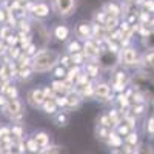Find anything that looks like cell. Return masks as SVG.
I'll use <instances>...</instances> for the list:
<instances>
[{
	"label": "cell",
	"instance_id": "obj_1",
	"mask_svg": "<svg viewBox=\"0 0 154 154\" xmlns=\"http://www.w3.org/2000/svg\"><path fill=\"white\" fill-rule=\"evenodd\" d=\"M59 60H60V53L59 51L45 48V49L37 51V54L32 57L31 68H32L34 72L45 74L48 71H53L59 65Z\"/></svg>",
	"mask_w": 154,
	"mask_h": 154
},
{
	"label": "cell",
	"instance_id": "obj_2",
	"mask_svg": "<svg viewBox=\"0 0 154 154\" xmlns=\"http://www.w3.org/2000/svg\"><path fill=\"white\" fill-rule=\"evenodd\" d=\"M34 37H32V43L38 48V51L40 49H45L46 46H48V43H49V35H51V32H49V29L45 26L43 23H35L34 25Z\"/></svg>",
	"mask_w": 154,
	"mask_h": 154
},
{
	"label": "cell",
	"instance_id": "obj_3",
	"mask_svg": "<svg viewBox=\"0 0 154 154\" xmlns=\"http://www.w3.org/2000/svg\"><path fill=\"white\" fill-rule=\"evenodd\" d=\"M2 112L9 117L11 120H22L23 117V105H22V100L17 99H8L6 105L2 108Z\"/></svg>",
	"mask_w": 154,
	"mask_h": 154
},
{
	"label": "cell",
	"instance_id": "obj_4",
	"mask_svg": "<svg viewBox=\"0 0 154 154\" xmlns=\"http://www.w3.org/2000/svg\"><path fill=\"white\" fill-rule=\"evenodd\" d=\"M53 11L60 17H69L77 8V0H51Z\"/></svg>",
	"mask_w": 154,
	"mask_h": 154
},
{
	"label": "cell",
	"instance_id": "obj_5",
	"mask_svg": "<svg viewBox=\"0 0 154 154\" xmlns=\"http://www.w3.org/2000/svg\"><path fill=\"white\" fill-rule=\"evenodd\" d=\"M96 60H97L99 68H103V69H112L119 63L117 54L111 53V51H108V49H102Z\"/></svg>",
	"mask_w": 154,
	"mask_h": 154
},
{
	"label": "cell",
	"instance_id": "obj_6",
	"mask_svg": "<svg viewBox=\"0 0 154 154\" xmlns=\"http://www.w3.org/2000/svg\"><path fill=\"white\" fill-rule=\"evenodd\" d=\"M119 62L125 66H137L142 60H139V54L133 46H126V48H122L120 51Z\"/></svg>",
	"mask_w": 154,
	"mask_h": 154
},
{
	"label": "cell",
	"instance_id": "obj_7",
	"mask_svg": "<svg viewBox=\"0 0 154 154\" xmlns=\"http://www.w3.org/2000/svg\"><path fill=\"white\" fill-rule=\"evenodd\" d=\"M74 32L77 35L79 40H88V38H93V22H79L74 28Z\"/></svg>",
	"mask_w": 154,
	"mask_h": 154
},
{
	"label": "cell",
	"instance_id": "obj_8",
	"mask_svg": "<svg viewBox=\"0 0 154 154\" xmlns=\"http://www.w3.org/2000/svg\"><path fill=\"white\" fill-rule=\"evenodd\" d=\"M26 102L32 108H42L45 96H43V88H32L26 94Z\"/></svg>",
	"mask_w": 154,
	"mask_h": 154
},
{
	"label": "cell",
	"instance_id": "obj_9",
	"mask_svg": "<svg viewBox=\"0 0 154 154\" xmlns=\"http://www.w3.org/2000/svg\"><path fill=\"white\" fill-rule=\"evenodd\" d=\"M111 93H112L111 91V85H108L105 82H100V83H96L94 85V97H97L102 102L111 100V97H112Z\"/></svg>",
	"mask_w": 154,
	"mask_h": 154
},
{
	"label": "cell",
	"instance_id": "obj_10",
	"mask_svg": "<svg viewBox=\"0 0 154 154\" xmlns=\"http://www.w3.org/2000/svg\"><path fill=\"white\" fill-rule=\"evenodd\" d=\"M31 11H32V14H34L35 19H46L49 16V6L45 2L34 3L32 8H31Z\"/></svg>",
	"mask_w": 154,
	"mask_h": 154
},
{
	"label": "cell",
	"instance_id": "obj_11",
	"mask_svg": "<svg viewBox=\"0 0 154 154\" xmlns=\"http://www.w3.org/2000/svg\"><path fill=\"white\" fill-rule=\"evenodd\" d=\"M53 35L57 38L59 42H65L68 40V37L71 35V29L69 26H66V25H56L54 29H53Z\"/></svg>",
	"mask_w": 154,
	"mask_h": 154
},
{
	"label": "cell",
	"instance_id": "obj_12",
	"mask_svg": "<svg viewBox=\"0 0 154 154\" xmlns=\"http://www.w3.org/2000/svg\"><path fill=\"white\" fill-rule=\"evenodd\" d=\"M32 139L35 140V143L38 145V148H40V149H42V148H46V146L49 145V142H51L49 134L45 133V131H38V133H35Z\"/></svg>",
	"mask_w": 154,
	"mask_h": 154
},
{
	"label": "cell",
	"instance_id": "obj_13",
	"mask_svg": "<svg viewBox=\"0 0 154 154\" xmlns=\"http://www.w3.org/2000/svg\"><path fill=\"white\" fill-rule=\"evenodd\" d=\"M102 11H105L106 14L111 16V17H119L122 14V6L117 5V3H114V2H108Z\"/></svg>",
	"mask_w": 154,
	"mask_h": 154
},
{
	"label": "cell",
	"instance_id": "obj_14",
	"mask_svg": "<svg viewBox=\"0 0 154 154\" xmlns=\"http://www.w3.org/2000/svg\"><path fill=\"white\" fill-rule=\"evenodd\" d=\"M38 154H66V148L60 145H48L38 151Z\"/></svg>",
	"mask_w": 154,
	"mask_h": 154
},
{
	"label": "cell",
	"instance_id": "obj_15",
	"mask_svg": "<svg viewBox=\"0 0 154 154\" xmlns=\"http://www.w3.org/2000/svg\"><path fill=\"white\" fill-rule=\"evenodd\" d=\"M54 123L57 126H66L69 123V114L66 111H60L54 116Z\"/></svg>",
	"mask_w": 154,
	"mask_h": 154
},
{
	"label": "cell",
	"instance_id": "obj_16",
	"mask_svg": "<svg viewBox=\"0 0 154 154\" xmlns=\"http://www.w3.org/2000/svg\"><path fill=\"white\" fill-rule=\"evenodd\" d=\"M128 80H130V77H128V74L125 71H117L112 74V80H111V85L112 83H122V85H126Z\"/></svg>",
	"mask_w": 154,
	"mask_h": 154
},
{
	"label": "cell",
	"instance_id": "obj_17",
	"mask_svg": "<svg viewBox=\"0 0 154 154\" xmlns=\"http://www.w3.org/2000/svg\"><path fill=\"white\" fill-rule=\"evenodd\" d=\"M83 71H85L89 77H97V75H99V65H97V62H89V63H85Z\"/></svg>",
	"mask_w": 154,
	"mask_h": 154
},
{
	"label": "cell",
	"instance_id": "obj_18",
	"mask_svg": "<svg viewBox=\"0 0 154 154\" xmlns=\"http://www.w3.org/2000/svg\"><path fill=\"white\" fill-rule=\"evenodd\" d=\"M57 108H59V106L56 105L54 99H46V100L43 102V105H42V109H43L46 114H56Z\"/></svg>",
	"mask_w": 154,
	"mask_h": 154
},
{
	"label": "cell",
	"instance_id": "obj_19",
	"mask_svg": "<svg viewBox=\"0 0 154 154\" xmlns=\"http://www.w3.org/2000/svg\"><path fill=\"white\" fill-rule=\"evenodd\" d=\"M106 142L109 143L111 148H120V146L123 145V140H122V137H120L117 133H111Z\"/></svg>",
	"mask_w": 154,
	"mask_h": 154
},
{
	"label": "cell",
	"instance_id": "obj_20",
	"mask_svg": "<svg viewBox=\"0 0 154 154\" xmlns=\"http://www.w3.org/2000/svg\"><path fill=\"white\" fill-rule=\"evenodd\" d=\"M142 63L145 68L154 69V51H146L142 57Z\"/></svg>",
	"mask_w": 154,
	"mask_h": 154
},
{
	"label": "cell",
	"instance_id": "obj_21",
	"mask_svg": "<svg viewBox=\"0 0 154 154\" xmlns=\"http://www.w3.org/2000/svg\"><path fill=\"white\" fill-rule=\"evenodd\" d=\"M66 49H68V54H75V53H80V51H83V46H82V43H80L79 38H75V40H71V42L68 43Z\"/></svg>",
	"mask_w": 154,
	"mask_h": 154
},
{
	"label": "cell",
	"instance_id": "obj_22",
	"mask_svg": "<svg viewBox=\"0 0 154 154\" xmlns=\"http://www.w3.org/2000/svg\"><path fill=\"white\" fill-rule=\"evenodd\" d=\"M111 133H112V131H111V128H106V126L99 125V126H97V130H96V137L100 139V140H108V137H109Z\"/></svg>",
	"mask_w": 154,
	"mask_h": 154
},
{
	"label": "cell",
	"instance_id": "obj_23",
	"mask_svg": "<svg viewBox=\"0 0 154 154\" xmlns=\"http://www.w3.org/2000/svg\"><path fill=\"white\" fill-rule=\"evenodd\" d=\"M142 38H143V40H142L143 46L148 51H154V29H151V32L146 37H142Z\"/></svg>",
	"mask_w": 154,
	"mask_h": 154
},
{
	"label": "cell",
	"instance_id": "obj_24",
	"mask_svg": "<svg viewBox=\"0 0 154 154\" xmlns=\"http://www.w3.org/2000/svg\"><path fill=\"white\" fill-rule=\"evenodd\" d=\"M137 140H139L137 133L131 130L130 133L126 134V137H125V145H128V146H136V145H137Z\"/></svg>",
	"mask_w": 154,
	"mask_h": 154
},
{
	"label": "cell",
	"instance_id": "obj_25",
	"mask_svg": "<svg viewBox=\"0 0 154 154\" xmlns=\"http://www.w3.org/2000/svg\"><path fill=\"white\" fill-rule=\"evenodd\" d=\"M32 68H29V66H26V68H19V71H17V74H19V77L22 80H28L29 77L32 75Z\"/></svg>",
	"mask_w": 154,
	"mask_h": 154
},
{
	"label": "cell",
	"instance_id": "obj_26",
	"mask_svg": "<svg viewBox=\"0 0 154 154\" xmlns=\"http://www.w3.org/2000/svg\"><path fill=\"white\" fill-rule=\"evenodd\" d=\"M59 65H62L63 68H69V66H72V60H71V54H62L60 56V60H59Z\"/></svg>",
	"mask_w": 154,
	"mask_h": 154
},
{
	"label": "cell",
	"instance_id": "obj_27",
	"mask_svg": "<svg viewBox=\"0 0 154 154\" xmlns=\"http://www.w3.org/2000/svg\"><path fill=\"white\" fill-rule=\"evenodd\" d=\"M25 148H26L29 152H38V151H40V148H38V145L35 143L34 139H28L26 143H25Z\"/></svg>",
	"mask_w": 154,
	"mask_h": 154
},
{
	"label": "cell",
	"instance_id": "obj_28",
	"mask_svg": "<svg viewBox=\"0 0 154 154\" xmlns=\"http://www.w3.org/2000/svg\"><path fill=\"white\" fill-rule=\"evenodd\" d=\"M11 137H16L17 140H20L23 137V128L20 125H14L11 128Z\"/></svg>",
	"mask_w": 154,
	"mask_h": 154
},
{
	"label": "cell",
	"instance_id": "obj_29",
	"mask_svg": "<svg viewBox=\"0 0 154 154\" xmlns=\"http://www.w3.org/2000/svg\"><path fill=\"white\" fill-rule=\"evenodd\" d=\"M145 109H146V103H136L134 106H133V111H131V114L134 116H142L143 112H145Z\"/></svg>",
	"mask_w": 154,
	"mask_h": 154
},
{
	"label": "cell",
	"instance_id": "obj_30",
	"mask_svg": "<svg viewBox=\"0 0 154 154\" xmlns=\"http://www.w3.org/2000/svg\"><path fill=\"white\" fill-rule=\"evenodd\" d=\"M140 6H142V11H146L151 14V12H154V0H142Z\"/></svg>",
	"mask_w": 154,
	"mask_h": 154
},
{
	"label": "cell",
	"instance_id": "obj_31",
	"mask_svg": "<svg viewBox=\"0 0 154 154\" xmlns=\"http://www.w3.org/2000/svg\"><path fill=\"white\" fill-rule=\"evenodd\" d=\"M53 71H54V77H56V79H65V77H66V68H63L62 65H57Z\"/></svg>",
	"mask_w": 154,
	"mask_h": 154
},
{
	"label": "cell",
	"instance_id": "obj_32",
	"mask_svg": "<svg viewBox=\"0 0 154 154\" xmlns=\"http://www.w3.org/2000/svg\"><path fill=\"white\" fill-rule=\"evenodd\" d=\"M97 122H99V125H102V126L112 128V123H111V120H109V117H108V114H102L100 117L97 119Z\"/></svg>",
	"mask_w": 154,
	"mask_h": 154
},
{
	"label": "cell",
	"instance_id": "obj_33",
	"mask_svg": "<svg viewBox=\"0 0 154 154\" xmlns=\"http://www.w3.org/2000/svg\"><path fill=\"white\" fill-rule=\"evenodd\" d=\"M116 130H117V134H119V136H126L128 133L131 131V128L128 126V125H123V123L120 122L117 126H116Z\"/></svg>",
	"mask_w": 154,
	"mask_h": 154
},
{
	"label": "cell",
	"instance_id": "obj_34",
	"mask_svg": "<svg viewBox=\"0 0 154 154\" xmlns=\"http://www.w3.org/2000/svg\"><path fill=\"white\" fill-rule=\"evenodd\" d=\"M136 154H154V148L151 145H143L142 148H137Z\"/></svg>",
	"mask_w": 154,
	"mask_h": 154
},
{
	"label": "cell",
	"instance_id": "obj_35",
	"mask_svg": "<svg viewBox=\"0 0 154 154\" xmlns=\"http://www.w3.org/2000/svg\"><path fill=\"white\" fill-rule=\"evenodd\" d=\"M146 133L154 136V116H151V117L148 119V122H146Z\"/></svg>",
	"mask_w": 154,
	"mask_h": 154
},
{
	"label": "cell",
	"instance_id": "obj_36",
	"mask_svg": "<svg viewBox=\"0 0 154 154\" xmlns=\"http://www.w3.org/2000/svg\"><path fill=\"white\" fill-rule=\"evenodd\" d=\"M19 56H20V49L17 46H12L9 49V57L11 59H19Z\"/></svg>",
	"mask_w": 154,
	"mask_h": 154
},
{
	"label": "cell",
	"instance_id": "obj_37",
	"mask_svg": "<svg viewBox=\"0 0 154 154\" xmlns=\"http://www.w3.org/2000/svg\"><path fill=\"white\" fill-rule=\"evenodd\" d=\"M17 43H19V37H17V35H9V37H8V45L16 46Z\"/></svg>",
	"mask_w": 154,
	"mask_h": 154
},
{
	"label": "cell",
	"instance_id": "obj_38",
	"mask_svg": "<svg viewBox=\"0 0 154 154\" xmlns=\"http://www.w3.org/2000/svg\"><path fill=\"white\" fill-rule=\"evenodd\" d=\"M6 102H8V97H6L5 94H0V106L3 108V106L6 105Z\"/></svg>",
	"mask_w": 154,
	"mask_h": 154
},
{
	"label": "cell",
	"instance_id": "obj_39",
	"mask_svg": "<svg viewBox=\"0 0 154 154\" xmlns=\"http://www.w3.org/2000/svg\"><path fill=\"white\" fill-rule=\"evenodd\" d=\"M5 20H6V14L3 9H0V22H5Z\"/></svg>",
	"mask_w": 154,
	"mask_h": 154
},
{
	"label": "cell",
	"instance_id": "obj_40",
	"mask_svg": "<svg viewBox=\"0 0 154 154\" xmlns=\"http://www.w3.org/2000/svg\"><path fill=\"white\" fill-rule=\"evenodd\" d=\"M111 154H125V151L120 149V148H114V151H112Z\"/></svg>",
	"mask_w": 154,
	"mask_h": 154
},
{
	"label": "cell",
	"instance_id": "obj_41",
	"mask_svg": "<svg viewBox=\"0 0 154 154\" xmlns=\"http://www.w3.org/2000/svg\"><path fill=\"white\" fill-rule=\"evenodd\" d=\"M2 49H5V48L2 46V42H0V51H2Z\"/></svg>",
	"mask_w": 154,
	"mask_h": 154
},
{
	"label": "cell",
	"instance_id": "obj_42",
	"mask_svg": "<svg viewBox=\"0 0 154 154\" xmlns=\"http://www.w3.org/2000/svg\"><path fill=\"white\" fill-rule=\"evenodd\" d=\"M152 23H154V22H152ZM151 26H154V25H151Z\"/></svg>",
	"mask_w": 154,
	"mask_h": 154
}]
</instances>
